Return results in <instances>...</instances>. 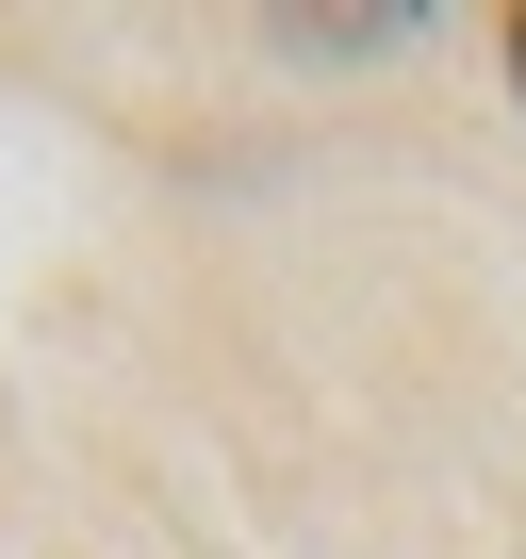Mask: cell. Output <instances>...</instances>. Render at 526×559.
I'll return each instance as SVG.
<instances>
[{
	"label": "cell",
	"instance_id": "6da1fadb",
	"mask_svg": "<svg viewBox=\"0 0 526 559\" xmlns=\"http://www.w3.org/2000/svg\"><path fill=\"white\" fill-rule=\"evenodd\" d=\"M510 99H526V0H510Z\"/></svg>",
	"mask_w": 526,
	"mask_h": 559
}]
</instances>
